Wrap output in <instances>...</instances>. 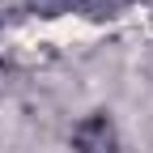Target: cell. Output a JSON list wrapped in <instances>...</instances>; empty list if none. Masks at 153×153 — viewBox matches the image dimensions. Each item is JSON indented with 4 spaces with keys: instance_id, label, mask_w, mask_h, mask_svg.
Returning <instances> with one entry per match:
<instances>
[{
    "instance_id": "6da1fadb",
    "label": "cell",
    "mask_w": 153,
    "mask_h": 153,
    "mask_svg": "<svg viewBox=\"0 0 153 153\" xmlns=\"http://www.w3.org/2000/svg\"><path fill=\"white\" fill-rule=\"evenodd\" d=\"M72 149L76 153H119V128L106 111H89L72 128Z\"/></svg>"
}]
</instances>
